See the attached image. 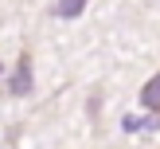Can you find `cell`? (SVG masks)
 Instances as JSON below:
<instances>
[{
  "label": "cell",
  "instance_id": "6da1fadb",
  "mask_svg": "<svg viewBox=\"0 0 160 149\" xmlns=\"http://www.w3.org/2000/svg\"><path fill=\"white\" fill-rule=\"evenodd\" d=\"M8 90H12V94H28L31 90V59H28V55L20 59V71L12 75V86H8Z\"/></svg>",
  "mask_w": 160,
  "mask_h": 149
},
{
  "label": "cell",
  "instance_id": "7a4b0ae2",
  "mask_svg": "<svg viewBox=\"0 0 160 149\" xmlns=\"http://www.w3.org/2000/svg\"><path fill=\"white\" fill-rule=\"evenodd\" d=\"M141 102H145V110H156V118H160V75L152 78V82H145V90H141Z\"/></svg>",
  "mask_w": 160,
  "mask_h": 149
},
{
  "label": "cell",
  "instance_id": "3957f363",
  "mask_svg": "<svg viewBox=\"0 0 160 149\" xmlns=\"http://www.w3.org/2000/svg\"><path fill=\"white\" fill-rule=\"evenodd\" d=\"M86 8V0H59V8H55V16H62V20H70V16H78Z\"/></svg>",
  "mask_w": 160,
  "mask_h": 149
}]
</instances>
